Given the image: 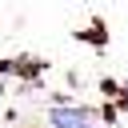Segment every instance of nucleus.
I'll return each mask as SVG.
<instances>
[{"instance_id":"nucleus-1","label":"nucleus","mask_w":128,"mask_h":128,"mask_svg":"<svg viewBox=\"0 0 128 128\" xmlns=\"http://www.w3.org/2000/svg\"><path fill=\"white\" fill-rule=\"evenodd\" d=\"M48 120H52L56 128H88V112H84V108H52Z\"/></svg>"}]
</instances>
